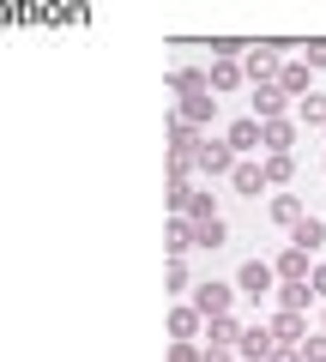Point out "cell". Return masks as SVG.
<instances>
[{"label":"cell","instance_id":"6da1fadb","mask_svg":"<svg viewBox=\"0 0 326 362\" xmlns=\"http://www.w3.org/2000/svg\"><path fill=\"white\" fill-rule=\"evenodd\" d=\"M235 284H242V296H266V290H272V266H260V259H248Z\"/></svg>","mask_w":326,"mask_h":362},{"label":"cell","instance_id":"7a4b0ae2","mask_svg":"<svg viewBox=\"0 0 326 362\" xmlns=\"http://www.w3.org/2000/svg\"><path fill=\"white\" fill-rule=\"evenodd\" d=\"M254 115H260V121L284 115V85H260V90H254Z\"/></svg>","mask_w":326,"mask_h":362},{"label":"cell","instance_id":"3957f363","mask_svg":"<svg viewBox=\"0 0 326 362\" xmlns=\"http://www.w3.org/2000/svg\"><path fill=\"white\" fill-rule=\"evenodd\" d=\"M230 145H235V151H260V115L235 121V127H230Z\"/></svg>","mask_w":326,"mask_h":362},{"label":"cell","instance_id":"277c9868","mask_svg":"<svg viewBox=\"0 0 326 362\" xmlns=\"http://www.w3.org/2000/svg\"><path fill=\"white\" fill-rule=\"evenodd\" d=\"M290 139H296L290 121H260V145H266V151H290Z\"/></svg>","mask_w":326,"mask_h":362},{"label":"cell","instance_id":"5b68a950","mask_svg":"<svg viewBox=\"0 0 326 362\" xmlns=\"http://www.w3.org/2000/svg\"><path fill=\"white\" fill-rule=\"evenodd\" d=\"M230 175H235V194H266V169H254V163H235Z\"/></svg>","mask_w":326,"mask_h":362},{"label":"cell","instance_id":"8992f818","mask_svg":"<svg viewBox=\"0 0 326 362\" xmlns=\"http://www.w3.org/2000/svg\"><path fill=\"white\" fill-rule=\"evenodd\" d=\"M230 151H235L230 139H223V145H199V169H211V175H223V169H230Z\"/></svg>","mask_w":326,"mask_h":362},{"label":"cell","instance_id":"52a82bcc","mask_svg":"<svg viewBox=\"0 0 326 362\" xmlns=\"http://www.w3.org/2000/svg\"><path fill=\"white\" fill-rule=\"evenodd\" d=\"M290 230H296V247H308V254H314V247L326 242V230H320V223H314V218H296V223H290Z\"/></svg>","mask_w":326,"mask_h":362},{"label":"cell","instance_id":"ba28073f","mask_svg":"<svg viewBox=\"0 0 326 362\" xmlns=\"http://www.w3.org/2000/svg\"><path fill=\"white\" fill-rule=\"evenodd\" d=\"M278 272H284V278H308V247H296V242H290V254L278 259Z\"/></svg>","mask_w":326,"mask_h":362},{"label":"cell","instance_id":"9c48e42d","mask_svg":"<svg viewBox=\"0 0 326 362\" xmlns=\"http://www.w3.org/2000/svg\"><path fill=\"white\" fill-rule=\"evenodd\" d=\"M223 308H230V290H223V284H206V290H199V314H223Z\"/></svg>","mask_w":326,"mask_h":362},{"label":"cell","instance_id":"30bf717a","mask_svg":"<svg viewBox=\"0 0 326 362\" xmlns=\"http://www.w3.org/2000/svg\"><path fill=\"white\" fill-rule=\"evenodd\" d=\"M272 332L284 338V344H290V338H302V308H284V314L272 320Z\"/></svg>","mask_w":326,"mask_h":362},{"label":"cell","instance_id":"8fae6325","mask_svg":"<svg viewBox=\"0 0 326 362\" xmlns=\"http://www.w3.org/2000/svg\"><path fill=\"white\" fill-rule=\"evenodd\" d=\"M308 278H284V308H308Z\"/></svg>","mask_w":326,"mask_h":362},{"label":"cell","instance_id":"7c38bea8","mask_svg":"<svg viewBox=\"0 0 326 362\" xmlns=\"http://www.w3.org/2000/svg\"><path fill=\"white\" fill-rule=\"evenodd\" d=\"M242 350H248L254 362H260V356H272V332H260V326H254V332H242Z\"/></svg>","mask_w":326,"mask_h":362},{"label":"cell","instance_id":"4fadbf2b","mask_svg":"<svg viewBox=\"0 0 326 362\" xmlns=\"http://www.w3.org/2000/svg\"><path fill=\"white\" fill-rule=\"evenodd\" d=\"M194 242H199V247H218V242H223V223H218V218H199Z\"/></svg>","mask_w":326,"mask_h":362},{"label":"cell","instance_id":"5bb4252c","mask_svg":"<svg viewBox=\"0 0 326 362\" xmlns=\"http://www.w3.org/2000/svg\"><path fill=\"white\" fill-rule=\"evenodd\" d=\"M272 218H278V223H296V218H302V206H296L290 194H278V199H272Z\"/></svg>","mask_w":326,"mask_h":362},{"label":"cell","instance_id":"9a60e30c","mask_svg":"<svg viewBox=\"0 0 326 362\" xmlns=\"http://www.w3.org/2000/svg\"><path fill=\"white\" fill-rule=\"evenodd\" d=\"M206 85H211V78H199V73H175V90H182V97H199Z\"/></svg>","mask_w":326,"mask_h":362},{"label":"cell","instance_id":"2e32d148","mask_svg":"<svg viewBox=\"0 0 326 362\" xmlns=\"http://www.w3.org/2000/svg\"><path fill=\"white\" fill-rule=\"evenodd\" d=\"M266 181H290V151H272V163H266Z\"/></svg>","mask_w":326,"mask_h":362},{"label":"cell","instance_id":"e0dca14e","mask_svg":"<svg viewBox=\"0 0 326 362\" xmlns=\"http://www.w3.org/2000/svg\"><path fill=\"white\" fill-rule=\"evenodd\" d=\"M211 338H218V344H230V338H242V332H235V320H223V314H211Z\"/></svg>","mask_w":326,"mask_h":362},{"label":"cell","instance_id":"ac0fdd59","mask_svg":"<svg viewBox=\"0 0 326 362\" xmlns=\"http://www.w3.org/2000/svg\"><path fill=\"white\" fill-rule=\"evenodd\" d=\"M248 73H254V78H272V73H278V61H272V54H254Z\"/></svg>","mask_w":326,"mask_h":362},{"label":"cell","instance_id":"d6986e66","mask_svg":"<svg viewBox=\"0 0 326 362\" xmlns=\"http://www.w3.org/2000/svg\"><path fill=\"white\" fill-rule=\"evenodd\" d=\"M278 78H284V90H302V85H308V73H302V66H284Z\"/></svg>","mask_w":326,"mask_h":362},{"label":"cell","instance_id":"ffe728a7","mask_svg":"<svg viewBox=\"0 0 326 362\" xmlns=\"http://www.w3.org/2000/svg\"><path fill=\"white\" fill-rule=\"evenodd\" d=\"M302 362H326V338H308L302 344Z\"/></svg>","mask_w":326,"mask_h":362},{"label":"cell","instance_id":"44dd1931","mask_svg":"<svg viewBox=\"0 0 326 362\" xmlns=\"http://www.w3.org/2000/svg\"><path fill=\"white\" fill-rule=\"evenodd\" d=\"M266 362H302V356H296V350L284 344V350H272V356H266Z\"/></svg>","mask_w":326,"mask_h":362},{"label":"cell","instance_id":"7402d4cb","mask_svg":"<svg viewBox=\"0 0 326 362\" xmlns=\"http://www.w3.org/2000/svg\"><path fill=\"white\" fill-rule=\"evenodd\" d=\"M314 296H326V266H314Z\"/></svg>","mask_w":326,"mask_h":362},{"label":"cell","instance_id":"603a6c76","mask_svg":"<svg viewBox=\"0 0 326 362\" xmlns=\"http://www.w3.org/2000/svg\"><path fill=\"white\" fill-rule=\"evenodd\" d=\"M206 362H230V350H223V344H218V350H211V356H206Z\"/></svg>","mask_w":326,"mask_h":362}]
</instances>
